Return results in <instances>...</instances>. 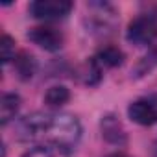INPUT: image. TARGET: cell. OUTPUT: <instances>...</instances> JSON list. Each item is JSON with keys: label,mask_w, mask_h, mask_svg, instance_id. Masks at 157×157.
<instances>
[{"label": "cell", "mask_w": 157, "mask_h": 157, "mask_svg": "<svg viewBox=\"0 0 157 157\" xmlns=\"http://www.w3.org/2000/svg\"><path fill=\"white\" fill-rule=\"evenodd\" d=\"M17 139L43 142L68 153L82 139V124L68 113H32L17 124Z\"/></svg>", "instance_id": "obj_1"}, {"label": "cell", "mask_w": 157, "mask_h": 157, "mask_svg": "<svg viewBox=\"0 0 157 157\" xmlns=\"http://www.w3.org/2000/svg\"><path fill=\"white\" fill-rule=\"evenodd\" d=\"M126 39L135 46H150L157 39V17L151 13L135 17L126 30Z\"/></svg>", "instance_id": "obj_2"}, {"label": "cell", "mask_w": 157, "mask_h": 157, "mask_svg": "<svg viewBox=\"0 0 157 157\" xmlns=\"http://www.w3.org/2000/svg\"><path fill=\"white\" fill-rule=\"evenodd\" d=\"M74 4L70 0H35L30 4V13L39 21H59L72 11Z\"/></svg>", "instance_id": "obj_3"}, {"label": "cell", "mask_w": 157, "mask_h": 157, "mask_svg": "<svg viewBox=\"0 0 157 157\" xmlns=\"http://www.w3.org/2000/svg\"><path fill=\"white\" fill-rule=\"evenodd\" d=\"M128 117L139 126H153L157 124V94L142 96L129 104Z\"/></svg>", "instance_id": "obj_4"}, {"label": "cell", "mask_w": 157, "mask_h": 157, "mask_svg": "<svg viewBox=\"0 0 157 157\" xmlns=\"http://www.w3.org/2000/svg\"><path fill=\"white\" fill-rule=\"evenodd\" d=\"M28 39L33 44H37V46H41V48H44L48 52L59 50L63 46V43H65L63 33L57 28H54V26H35V28H30Z\"/></svg>", "instance_id": "obj_5"}, {"label": "cell", "mask_w": 157, "mask_h": 157, "mask_svg": "<svg viewBox=\"0 0 157 157\" xmlns=\"http://www.w3.org/2000/svg\"><path fill=\"white\" fill-rule=\"evenodd\" d=\"M102 135L107 142L111 144H126L128 142V135H126V129L124 126L120 124V120L113 115H105L102 118Z\"/></svg>", "instance_id": "obj_6"}, {"label": "cell", "mask_w": 157, "mask_h": 157, "mask_svg": "<svg viewBox=\"0 0 157 157\" xmlns=\"http://www.w3.org/2000/svg\"><path fill=\"white\" fill-rule=\"evenodd\" d=\"M94 59L100 63L102 68H115L124 63V52L115 44H105L96 52Z\"/></svg>", "instance_id": "obj_7"}, {"label": "cell", "mask_w": 157, "mask_h": 157, "mask_svg": "<svg viewBox=\"0 0 157 157\" xmlns=\"http://www.w3.org/2000/svg\"><path fill=\"white\" fill-rule=\"evenodd\" d=\"M21 109V96L15 93H6L2 96V104H0V122L2 126H8L19 113Z\"/></svg>", "instance_id": "obj_8"}, {"label": "cell", "mask_w": 157, "mask_h": 157, "mask_svg": "<svg viewBox=\"0 0 157 157\" xmlns=\"http://www.w3.org/2000/svg\"><path fill=\"white\" fill-rule=\"evenodd\" d=\"M13 65H15L17 76L21 78V80H24V82L30 80V78L35 74V70H37L35 57L32 54H28V52H19L17 57H15V61H13Z\"/></svg>", "instance_id": "obj_9"}, {"label": "cell", "mask_w": 157, "mask_h": 157, "mask_svg": "<svg viewBox=\"0 0 157 157\" xmlns=\"http://www.w3.org/2000/svg\"><path fill=\"white\" fill-rule=\"evenodd\" d=\"M155 67H157V39L148 46V52H146V54L142 56V59L135 65L133 76H135V78H142V76H146L148 72H151Z\"/></svg>", "instance_id": "obj_10"}, {"label": "cell", "mask_w": 157, "mask_h": 157, "mask_svg": "<svg viewBox=\"0 0 157 157\" xmlns=\"http://www.w3.org/2000/svg\"><path fill=\"white\" fill-rule=\"evenodd\" d=\"M68 100H70V91H68L67 87H63V85H54V87H50V89L46 91V94H44V102H46V105L52 107V109L63 107Z\"/></svg>", "instance_id": "obj_11"}, {"label": "cell", "mask_w": 157, "mask_h": 157, "mask_svg": "<svg viewBox=\"0 0 157 157\" xmlns=\"http://www.w3.org/2000/svg\"><path fill=\"white\" fill-rule=\"evenodd\" d=\"M102 72H104V68L100 67V63H98L94 57H91V59L83 65V68H82L83 83H85V85H96V83L102 80Z\"/></svg>", "instance_id": "obj_12"}, {"label": "cell", "mask_w": 157, "mask_h": 157, "mask_svg": "<svg viewBox=\"0 0 157 157\" xmlns=\"http://www.w3.org/2000/svg\"><path fill=\"white\" fill-rule=\"evenodd\" d=\"M0 54H2V63H10L11 59H15V41L10 35H2V41H0Z\"/></svg>", "instance_id": "obj_13"}, {"label": "cell", "mask_w": 157, "mask_h": 157, "mask_svg": "<svg viewBox=\"0 0 157 157\" xmlns=\"http://www.w3.org/2000/svg\"><path fill=\"white\" fill-rule=\"evenodd\" d=\"M22 157H54V155H52V151H50L46 146H37V148L26 151Z\"/></svg>", "instance_id": "obj_14"}, {"label": "cell", "mask_w": 157, "mask_h": 157, "mask_svg": "<svg viewBox=\"0 0 157 157\" xmlns=\"http://www.w3.org/2000/svg\"><path fill=\"white\" fill-rule=\"evenodd\" d=\"M105 157H129V155L124 153V151H113V153H107Z\"/></svg>", "instance_id": "obj_15"}]
</instances>
